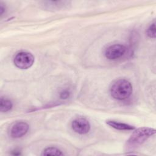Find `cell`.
I'll return each mask as SVG.
<instances>
[{"instance_id":"6da1fadb","label":"cell","mask_w":156,"mask_h":156,"mask_svg":"<svg viewBox=\"0 0 156 156\" xmlns=\"http://www.w3.org/2000/svg\"><path fill=\"white\" fill-rule=\"evenodd\" d=\"M155 130L149 127H141L136 129L130 136L126 143L127 150L131 151L145 142L149 137L154 135Z\"/></svg>"},{"instance_id":"7a4b0ae2","label":"cell","mask_w":156,"mask_h":156,"mask_svg":"<svg viewBox=\"0 0 156 156\" xmlns=\"http://www.w3.org/2000/svg\"><path fill=\"white\" fill-rule=\"evenodd\" d=\"M111 96L117 100L127 99L132 93V86L130 82L126 79H119L115 81L110 88Z\"/></svg>"},{"instance_id":"3957f363","label":"cell","mask_w":156,"mask_h":156,"mask_svg":"<svg viewBox=\"0 0 156 156\" xmlns=\"http://www.w3.org/2000/svg\"><path fill=\"white\" fill-rule=\"evenodd\" d=\"M34 55L28 52H20L14 57L13 63L15 65L21 69H28L34 63Z\"/></svg>"},{"instance_id":"277c9868","label":"cell","mask_w":156,"mask_h":156,"mask_svg":"<svg viewBox=\"0 0 156 156\" xmlns=\"http://www.w3.org/2000/svg\"><path fill=\"white\" fill-rule=\"evenodd\" d=\"M126 51V47L122 44H113L105 49V56L109 60H116L123 56Z\"/></svg>"},{"instance_id":"5b68a950","label":"cell","mask_w":156,"mask_h":156,"mask_svg":"<svg viewBox=\"0 0 156 156\" xmlns=\"http://www.w3.org/2000/svg\"><path fill=\"white\" fill-rule=\"evenodd\" d=\"M29 125L25 122H17L10 129V135L13 138H19L25 135L28 130Z\"/></svg>"},{"instance_id":"8992f818","label":"cell","mask_w":156,"mask_h":156,"mask_svg":"<svg viewBox=\"0 0 156 156\" xmlns=\"http://www.w3.org/2000/svg\"><path fill=\"white\" fill-rule=\"evenodd\" d=\"M73 130L79 134L87 133L90 129L89 122L85 118H79L74 119L71 124Z\"/></svg>"},{"instance_id":"52a82bcc","label":"cell","mask_w":156,"mask_h":156,"mask_svg":"<svg viewBox=\"0 0 156 156\" xmlns=\"http://www.w3.org/2000/svg\"><path fill=\"white\" fill-rule=\"evenodd\" d=\"M107 124L114 129L121 130H132L135 129V127L133 126L115 121H108Z\"/></svg>"},{"instance_id":"ba28073f","label":"cell","mask_w":156,"mask_h":156,"mask_svg":"<svg viewBox=\"0 0 156 156\" xmlns=\"http://www.w3.org/2000/svg\"><path fill=\"white\" fill-rule=\"evenodd\" d=\"M12 108V102L5 98H1L0 101V110L1 112H7Z\"/></svg>"},{"instance_id":"9c48e42d","label":"cell","mask_w":156,"mask_h":156,"mask_svg":"<svg viewBox=\"0 0 156 156\" xmlns=\"http://www.w3.org/2000/svg\"><path fill=\"white\" fill-rule=\"evenodd\" d=\"M63 154L62 151L57 147H49L46 148L43 153L42 155H63Z\"/></svg>"},{"instance_id":"30bf717a","label":"cell","mask_w":156,"mask_h":156,"mask_svg":"<svg viewBox=\"0 0 156 156\" xmlns=\"http://www.w3.org/2000/svg\"><path fill=\"white\" fill-rule=\"evenodd\" d=\"M146 34L147 36L150 38H155V21L151 23V24L148 27L147 30H146Z\"/></svg>"},{"instance_id":"8fae6325","label":"cell","mask_w":156,"mask_h":156,"mask_svg":"<svg viewBox=\"0 0 156 156\" xmlns=\"http://www.w3.org/2000/svg\"><path fill=\"white\" fill-rule=\"evenodd\" d=\"M69 96V92L67 90H64L61 93H60V98H62V99H66V98H68Z\"/></svg>"}]
</instances>
